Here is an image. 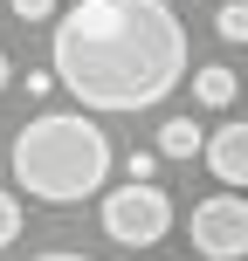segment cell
I'll list each match as a JSON object with an SVG mask.
<instances>
[{"label": "cell", "instance_id": "cell-10", "mask_svg": "<svg viewBox=\"0 0 248 261\" xmlns=\"http://www.w3.org/2000/svg\"><path fill=\"white\" fill-rule=\"evenodd\" d=\"M7 7H14V21H28V28H41V21H62V0H7Z\"/></svg>", "mask_w": 248, "mask_h": 261}, {"label": "cell", "instance_id": "cell-7", "mask_svg": "<svg viewBox=\"0 0 248 261\" xmlns=\"http://www.w3.org/2000/svg\"><path fill=\"white\" fill-rule=\"evenodd\" d=\"M235 90H241V83H235V69H228V62L193 69V96H200L207 110H228V103H235Z\"/></svg>", "mask_w": 248, "mask_h": 261}, {"label": "cell", "instance_id": "cell-11", "mask_svg": "<svg viewBox=\"0 0 248 261\" xmlns=\"http://www.w3.org/2000/svg\"><path fill=\"white\" fill-rule=\"evenodd\" d=\"M14 234H21V199L0 193V248H14Z\"/></svg>", "mask_w": 248, "mask_h": 261}, {"label": "cell", "instance_id": "cell-2", "mask_svg": "<svg viewBox=\"0 0 248 261\" xmlns=\"http://www.w3.org/2000/svg\"><path fill=\"white\" fill-rule=\"evenodd\" d=\"M7 165H14V186L41 206H76V199L104 193L110 186V138L97 130L90 110H41L14 130L7 144Z\"/></svg>", "mask_w": 248, "mask_h": 261}, {"label": "cell", "instance_id": "cell-14", "mask_svg": "<svg viewBox=\"0 0 248 261\" xmlns=\"http://www.w3.org/2000/svg\"><path fill=\"white\" fill-rule=\"evenodd\" d=\"M7 83H14V62H7V55H0V90H7Z\"/></svg>", "mask_w": 248, "mask_h": 261}, {"label": "cell", "instance_id": "cell-3", "mask_svg": "<svg viewBox=\"0 0 248 261\" xmlns=\"http://www.w3.org/2000/svg\"><path fill=\"white\" fill-rule=\"evenodd\" d=\"M104 234L118 241V248H159V241L172 234V193L166 186H118V193H104Z\"/></svg>", "mask_w": 248, "mask_h": 261}, {"label": "cell", "instance_id": "cell-5", "mask_svg": "<svg viewBox=\"0 0 248 261\" xmlns=\"http://www.w3.org/2000/svg\"><path fill=\"white\" fill-rule=\"evenodd\" d=\"M207 172L228 186V193L248 186V117H228V124L207 138Z\"/></svg>", "mask_w": 248, "mask_h": 261}, {"label": "cell", "instance_id": "cell-1", "mask_svg": "<svg viewBox=\"0 0 248 261\" xmlns=\"http://www.w3.org/2000/svg\"><path fill=\"white\" fill-rule=\"evenodd\" d=\"M49 69L76 110L131 117L186 83V28L166 0H76L49 35Z\"/></svg>", "mask_w": 248, "mask_h": 261}, {"label": "cell", "instance_id": "cell-12", "mask_svg": "<svg viewBox=\"0 0 248 261\" xmlns=\"http://www.w3.org/2000/svg\"><path fill=\"white\" fill-rule=\"evenodd\" d=\"M55 90V69H28V96H49Z\"/></svg>", "mask_w": 248, "mask_h": 261}, {"label": "cell", "instance_id": "cell-8", "mask_svg": "<svg viewBox=\"0 0 248 261\" xmlns=\"http://www.w3.org/2000/svg\"><path fill=\"white\" fill-rule=\"evenodd\" d=\"M159 165H166L159 144H138V151L124 158V186H159Z\"/></svg>", "mask_w": 248, "mask_h": 261}, {"label": "cell", "instance_id": "cell-13", "mask_svg": "<svg viewBox=\"0 0 248 261\" xmlns=\"http://www.w3.org/2000/svg\"><path fill=\"white\" fill-rule=\"evenodd\" d=\"M28 261H90V254H76V248H49V254H28Z\"/></svg>", "mask_w": 248, "mask_h": 261}, {"label": "cell", "instance_id": "cell-4", "mask_svg": "<svg viewBox=\"0 0 248 261\" xmlns=\"http://www.w3.org/2000/svg\"><path fill=\"white\" fill-rule=\"evenodd\" d=\"M186 241L207 261H248V199L241 193H207L186 213Z\"/></svg>", "mask_w": 248, "mask_h": 261}, {"label": "cell", "instance_id": "cell-6", "mask_svg": "<svg viewBox=\"0 0 248 261\" xmlns=\"http://www.w3.org/2000/svg\"><path fill=\"white\" fill-rule=\"evenodd\" d=\"M207 138L214 130H200V117H166L159 124V158H207Z\"/></svg>", "mask_w": 248, "mask_h": 261}, {"label": "cell", "instance_id": "cell-9", "mask_svg": "<svg viewBox=\"0 0 248 261\" xmlns=\"http://www.w3.org/2000/svg\"><path fill=\"white\" fill-rule=\"evenodd\" d=\"M214 28H221V41H235V48H248V0H228V7L214 14Z\"/></svg>", "mask_w": 248, "mask_h": 261}]
</instances>
